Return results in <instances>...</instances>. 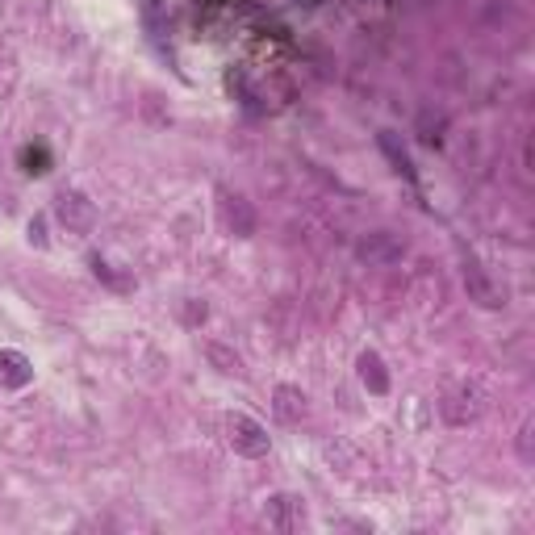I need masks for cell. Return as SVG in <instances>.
I'll return each instance as SVG.
<instances>
[{"mask_svg": "<svg viewBox=\"0 0 535 535\" xmlns=\"http://www.w3.org/2000/svg\"><path fill=\"white\" fill-rule=\"evenodd\" d=\"M55 218L63 222L72 234H88V230L97 226V205H92L80 188H63L55 197Z\"/></svg>", "mask_w": 535, "mask_h": 535, "instance_id": "cell-1", "label": "cell"}, {"mask_svg": "<svg viewBox=\"0 0 535 535\" xmlns=\"http://www.w3.org/2000/svg\"><path fill=\"white\" fill-rule=\"evenodd\" d=\"M226 435H230V448L239 452V456H247V460L268 456V431H263L255 418L230 415V418H226Z\"/></svg>", "mask_w": 535, "mask_h": 535, "instance_id": "cell-2", "label": "cell"}, {"mask_svg": "<svg viewBox=\"0 0 535 535\" xmlns=\"http://www.w3.org/2000/svg\"><path fill=\"white\" fill-rule=\"evenodd\" d=\"M263 519H268V527H276V531H293V527L306 523V506H301V498H293V493H272L268 506H263Z\"/></svg>", "mask_w": 535, "mask_h": 535, "instance_id": "cell-3", "label": "cell"}, {"mask_svg": "<svg viewBox=\"0 0 535 535\" xmlns=\"http://www.w3.org/2000/svg\"><path fill=\"white\" fill-rule=\"evenodd\" d=\"M439 410H444V418H448L452 426H464V423H477L481 418V389H473V385H464V389H456V394H448L444 402H439Z\"/></svg>", "mask_w": 535, "mask_h": 535, "instance_id": "cell-4", "label": "cell"}, {"mask_svg": "<svg viewBox=\"0 0 535 535\" xmlns=\"http://www.w3.org/2000/svg\"><path fill=\"white\" fill-rule=\"evenodd\" d=\"M222 218H226V226L239 234V239H252L255 234V209L247 205V197H239V193H222Z\"/></svg>", "mask_w": 535, "mask_h": 535, "instance_id": "cell-5", "label": "cell"}, {"mask_svg": "<svg viewBox=\"0 0 535 535\" xmlns=\"http://www.w3.org/2000/svg\"><path fill=\"white\" fill-rule=\"evenodd\" d=\"M402 243L394 239V234H385V230H377V234H368V239H360V247H356V255L368 263H394L402 260Z\"/></svg>", "mask_w": 535, "mask_h": 535, "instance_id": "cell-6", "label": "cell"}, {"mask_svg": "<svg viewBox=\"0 0 535 535\" xmlns=\"http://www.w3.org/2000/svg\"><path fill=\"white\" fill-rule=\"evenodd\" d=\"M464 289H469V297L477 301V306H485V310H498V306H502V297H498V289L490 284V276L481 272V263H477V260L464 263Z\"/></svg>", "mask_w": 535, "mask_h": 535, "instance_id": "cell-7", "label": "cell"}, {"mask_svg": "<svg viewBox=\"0 0 535 535\" xmlns=\"http://www.w3.org/2000/svg\"><path fill=\"white\" fill-rule=\"evenodd\" d=\"M272 410L281 423H301L306 418V394L297 389V385H276V394H272Z\"/></svg>", "mask_w": 535, "mask_h": 535, "instance_id": "cell-8", "label": "cell"}, {"mask_svg": "<svg viewBox=\"0 0 535 535\" xmlns=\"http://www.w3.org/2000/svg\"><path fill=\"white\" fill-rule=\"evenodd\" d=\"M33 381V364L22 351H0V385L5 389H25Z\"/></svg>", "mask_w": 535, "mask_h": 535, "instance_id": "cell-9", "label": "cell"}, {"mask_svg": "<svg viewBox=\"0 0 535 535\" xmlns=\"http://www.w3.org/2000/svg\"><path fill=\"white\" fill-rule=\"evenodd\" d=\"M356 368H360V381H364V389H368V394H377V397L389 394V372H385V360L377 356V351H360Z\"/></svg>", "mask_w": 535, "mask_h": 535, "instance_id": "cell-10", "label": "cell"}, {"mask_svg": "<svg viewBox=\"0 0 535 535\" xmlns=\"http://www.w3.org/2000/svg\"><path fill=\"white\" fill-rule=\"evenodd\" d=\"M381 151L389 155L394 172H402L406 180H415V164H410V155H406V147L397 142V134H394V130H381Z\"/></svg>", "mask_w": 535, "mask_h": 535, "instance_id": "cell-11", "label": "cell"}, {"mask_svg": "<svg viewBox=\"0 0 535 535\" xmlns=\"http://www.w3.org/2000/svg\"><path fill=\"white\" fill-rule=\"evenodd\" d=\"M205 356H209V364H214L218 372H226V377H239V372H243V360L230 348H222V343H209Z\"/></svg>", "mask_w": 535, "mask_h": 535, "instance_id": "cell-12", "label": "cell"}, {"mask_svg": "<svg viewBox=\"0 0 535 535\" xmlns=\"http://www.w3.org/2000/svg\"><path fill=\"white\" fill-rule=\"evenodd\" d=\"M22 167L30 176H46L51 172V151L46 147H22Z\"/></svg>", "mask_w": 535, "mask_h": 535, "instance_id": "cell-13", "label": "cell"}, {"mask_svg": "<svg viewBox=\"0 0 535 535\" xmlns=\"http://www.w3.org/2000/svg\"><path fill=\"white\" fill-rule=\"evenodd\" d=\"M88 263H92V276H97V281H105V284H110V289H118V293H130V281H126V276H118V272H113V268H110V263H105V260H100V255H92V260H88Z\"/></svg>", "mask_w": 535, "mask_h": 535, "instance_id": "cell-14", "label": "cell"}, {"mask_svg": "<svg viewBox=\"0 0 535 535\" xmlns=\"http://www.w3.org/2000/svg\"><path fill=\"white\" fill-rule=\"evenodd\" d=\"M30 243H33V247H46V243H51V239H46V218H43V214L30 222Z\"/></svg>", "mask_w": 535, "mask_h": 535, "instance_id": "cell-15", "label": "cell"}, {"mask_svg": "<svg viewBox=\"0 0 535 535\" xmlns=\"http://www.w3.org/2000/svg\"><path fill=\"white\" fill-rule=\"evenodd\" d=\"M205 301H193V306H185V322H205Z\"/></svg>", "mask_w": 535, "mask_h": 535, "instance_id": "cell-16", "label": "cell"}, {"mask_svg": "<svg viewBox=\"0 0 535 535\" xmlns=\"http://www.w3.org/2000/svg\"><path fill=\"white\" fill-rule=\"evenodd\" d=\"M297 5H306V9H314V5H318V0H297Z\"/></svg>", "mask_w": 535, "mask_h": 535, "instance_id": "cell-17", "label": "cell"}]
</instances>
